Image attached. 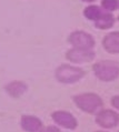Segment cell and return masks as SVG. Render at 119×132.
<instances>
[{"instance_id":"cell-1","label":"cell","mask_w":119,"mask_h":132,"mask_svg":"<svg viewBox=\"0 0 119 132\" xmlns=\"http://www.w3.org/2000/svg\"><path fill=\"white\" fill-rule=\"evenodd\" d=\"M71 100L80 111L87 114H96L100 109L103 108V100L101 96L92 91L77 93L72 96Z\"/></svg>"},{"instance_id":"cell-2","label":"cell","mask_w":119,"mask_h":132,"mask_svg":"<svg viewBox=\"0 0 119 132\" xmlns=\"http://www.w3.org/2000/svg\"><path fill=\"white\" fill-rule=\"evenodd\" d=\"M55 79L61 84H75L80 82L86 76V71L80 65L70 62L59 64L54 72Z\"/></svg>"},{"instance_id":"cell-3","label":"cell","mask_w":119,"mask_h":132,"mask_svg":"<svg viewBox=\"0 0 119 132\" xmlns=\"http://www.w3.org/2000/svg\"><path fill=\"white\" fill-rule=\"evenodd\" d=\"M91 70L99 81L109 83L119 78V63L111 59H102L92 63Z\"/></svg>"},{"instance_id":"cell-4","label":"cell","mask_w":119,"mask_h":132,"mask_svg":"<svg viewBox=\"0 0 119 132\" xmlns=\"http://www.w3.org/2000/svg\"><path fill=\"white\" fill-rule=\"evenodd\" d=\"M96 124L103 130H111L119 126V112L113 108H101L95 114Z\"/></svg>"},{"instance_id":"cell-5","label":"cell","mask_w":119,"mask_h":132,"mask_svg":"<svg viewBox=\"0 0 119 132\" xmlns=\"http://www.w3.org/2000/svg\"><path fill=\"white\" fill-rule=\"evenodd\" d=\"M50 118L54 121V124L58 126L60 129L75 131L79 127L78 119L71 112L67 111V110H62V109L55 110V111L51 112Z\"/></svg>"},{"instance_id":"cell-6","label":"cell","mask_w":119,"mask_h":132,"mask_svg":"<svg viewBox=\"0 0 119 132\" xmlns=\"http://www.w3.org/2000/svg\"><path fill=\"white\" fill-rule=\"evenodd\" d=\"M65 58L70 63L81 65L94 62L96 59V51L95 49H81V48L70 47L66 51Z\"/></svg>"},{"instance_id":"cell-7","label":"cell","mask_w":119,"mask_h":132,"mask_svg":"<svg viewBox=\"0 0 119 132\" xmlns=\"http://www.w3.org/2000/svg\"><path fill=\"white\" fill-rule=\"evenodd\" d=\"M68 42L73 48L95 49L96 40L90 32L85 30H73L68 36Z\"/></svg>"},{"instance_id":"cell-8","label":"cell","mask_w":119,"mask_h":132,"mask_svg":"<svg viewBox=\"0 0 119 132\" xmlns=\"http://www.w3.org/2000/svg\"><path fill=\"white\" fill-rule=\"evenodd\" d=\"M28 84L22 80H11L5 86V91L10 98L20 99L28 92Z\"/></svg>"},{"instance_id":"cell-9","label":"cell","mask_w":119,"mask_h":132,"mask_svg":"<svg viewBox=\"0 0 119 132\" xmlns=\"http://www.w3.org/2000/svg\"><path fill=\"white\" fill-rule=\"evenodd\" d=\"M20 128L25 132H39L43 127L42 120L33 114H22L19 121Z\"/></svg>"},{"instance_id":"cell-10","label":"cell","mask_w":119,"mask_h":132,"mask_svg":"<svg viewBox=\"0 0 119 132\" xmlns=\"http://www.w3.org/2000/svg\"><path fill=\"white\" fill-rule=\"evenodd\" d=\"M102 49L109 54H119V31H110L101 40Z\"/></svg>"},{"instance_id":"cell-11","label":"cell","mask_w":119,"mask_h":132,"mask_svg":"<svg viewBox=\"0 0 119 132\" xmlns=\"http://www.w3.org/2000/svg\"><path fill=\"white\" fill-rule=\"evenodd\" d=\"M116 19H115L114 13L102 11V13L99 16V18L94 22V26L98 30H109L115 26Z\"/></svg>"},{"instance_id":"cell-12","label":"cell","mask_w":119,"mask_h":132,"mask_svg":"<svg viewBox=\"0 0 119 132\" xmlns=\"http://www.w3.org/2000/svg\"><path fill=\"white\" fill-rule=\"evenodd\" d=\"M102 11H103V10L101 9V7H100L99 5H96V3H90V5H87L84 8L83 14H84V17L86 18L87 20L95 22V21L99 18L100 14L102 13Z\"/></svg>"},{"instance_id":"cell-13","label":"cell","mask_w":119,"mask_h":132,"mask_svg":"<svg viewBox=\"0 0 119 132\" xmlns=\"http://www.w3.org/2000/svg\"><path fill=\"white\" fill-rule=\"evenodd\" d=\"M99 6L103 11L114 13L118 10V0H101Z\"/></svg>"},{"instance_id":"cell-14","label":"cell","mask_w":119,"mask_h":132,"mask_svg":"<svg viewBox=\"0 0 119 132\" xmlns=\"http://www.w3.org/2000/svg\"><path fill=\"white\" fill-rule=\"evenodd\" d=\"M39 132H61V129L56 124H48V126H44L39 130Z\"/></svg>"},{"instance_id":"cell-15","label":"cell","mask_w":119,"mask_h":132,"mask_svg":"<svg viewBox=\"0 0 119 132\" xmlns=\"http://www.w3.org/2000/svg\"><path fill=\"white\" fill-rule=\"evenodd\" d=\"M110 105L113 107V109L117 110L119 112V94H115L110 99Z\"/></svg>"},{"instance_id":"cell-16","label":"cell","mask_w":119,"mask_h":132,"mask_svg":"<svg viewBox=\"0 0 119 132\" xmlns=\"http://www.w3.org/2000/svg\"><path fill=\"white\" fill-rule=\"evenodd\" d=\"M80 1L84 3H87V5H90V3H95L97 0H80Z\"/></svg>"},{"instance_id":"cell-17","label":"cell","mask_w":119,"mask_h":132,"mask_svg":"<svg viewBox=\"0 0 119 132\" xmlns=\"http://www.w3.org/2000/svg\"><path fill=\"white\" fill-rule=\"evenodd\" d=\"M94 132H109L108 130H103V129H101V130H96V131H94Z\"/></svg>"},{"instance_id":"cell-18","label":"cell","mask_w":119,"mask_h":132,"mask_svg":"<svg viewBox=\"0 0 119 132\" xmlns=\"http://www.w3.org/2000/svg\"><path fill=\"white\" fill-rule=\"evenodd\" d=\"M118 10H119V0H118Z\"/></svg>"},{"instance_id":"cell-19","label":"cell","mask_w":119,"mask_h":132,"mask_svg":"<svg viewBox=\"0 0 119 132\" xmlns=\"http://www.w3.org/2000/svg\"><path fill=\"white\" fill-rule=\"evenodd\" d=\"M118 132H119V131H118Z\"/></svg>"}]
</instances>
